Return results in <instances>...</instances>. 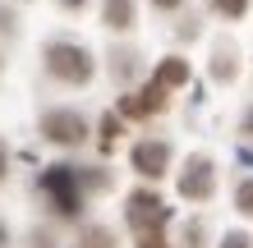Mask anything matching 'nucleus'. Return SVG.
Listing matches in <instances>:
<instances>
[{
	"instance_id": "obj_4",
	"label": "nucleus",
	"mask_w": 253,
	"mask_h": 248,
	"mask_svg": "<svg viewBox=\"0 0 253 248\" xmlns=\"http://www.w3.org/2000/svg\"><path fill=\"white\" fill-rule=\"evenodd\" d=\"M129 221H133V230H152V225H161L166 221V207H161V198H152V193H133L129 198Z\"/></svg>"
},
{
	"instance_id": "obj_3",
	"label": "nucleus",
	"mask_w": 253,
	"mask_h": 248,
	"mask_svg": "<svg viewBox=\"0 0 253 248\" xmlns=\"http://www.w3.org/2000/svg\"><path fill=\"white\" fill-rule=\"evenodd\" d=\"M46 188H51V198L60 202L65 216L79 212V184H74V170H69V166H55V170L46 175Z\"/></svg>"
},
{
	"instance_id": "obj_15",
	"label": "nucleus",
	"mask_w": 253,
	"mask_h": 248,
	"mask_svg": "<svg viewBox=\"0 0 253 248\" xmlns=\"http://www.w3.org/2000/svg\"><path fill=\"white\" fill-rule=\"evenodd\" d=\"M65 5H74V9H79V5H83V0H65Z\"/></svg>"
},
{
	"instance_id": "obj_6",
	"label": "nucleus",
	"mask_w": 253,
	"mask_h": 248,
	"mask_svg": "<svg viewBox=\"0 0 253 248\" xmlns=\"http://www.w3.org/2000/svg\"><path fill=\"white\" fill-rule=\"evenodd\" d=\"M166 161H170V147L166 142H138V147H133V166H138L143 175H166Z\"/></svg>"
},
{
	"instance_id": "obj_14",
	"label": "nucleus",
	"mask_w": 253,
	"mask_h": 248,
	"mask_svg": "<svg viewBox=\"0 0 253 248\" xmlns=\"http://www.w3.org/2000/svg\"><path fill=\"white\" fill-rule=\"evenodd\" d=\"M0 175H5V142H0Z\"/></svg>"
},
{
	"instance_id": "obj_13",
	"label": "nucleus",
	"mask_w": 253,
	"mask_h": 248,
	"mask_svg": "<svg viewBox=\"0 0 253 248\" xmlns=\"http://www.w3.org/2000/svg\"><path fill=\"white\" fill-rule=\"evenodd\" d=\"M244 134H253V110H249V115H244Z\"/></svg>"
},
{
	"instance_id": "obj_11",
	"label": "nucleus",
	"mask_w": 253,
	"mask_h": 248,
	"mask_svg": "<svg viewBox=\"0 0 253 248\" xmlns=\"http://www.w3.org/2000/svg\"><path fill=\"white\" fill-rule=\"evenodd\" d=\"M221 248H249V235H226V244Z\"/></svg>"
},
{
	"instance_id": "obj_7",
	"label": "nucleus",
	"mask_w": 253,
	"mask_h": 248,
	"mask_svg": "<svg viewBox=\"0 0 253 248\" xmlns=\"http://www.w3.org/2000/svg\"><path fill=\"white\" fill-rule=\"evenodd\" d=\"M106 23L111 28H129L133 23V0H106Z\"/></svg>"
},
{
	"instance_id": "obj_10",
	"label": "nucleus",
	"mask_w": 253,
	"mask_h": 248,
	"mask_svg": "<svg viewBox=\"0 0 253 248\" xmlns=\"http://www.w3.org/2000/svg\"><path fill=\"white\" fill-rule=\"evenodd\" d=\"M216 9H221V14H230V19H240V14L249 9V0H216Z\"/></svg>"
},
{
	"instance_id": "obj_1",
	"label": "nucleus",
	"mask_w": 253,
	"mask_h": 248,
	"mask_svg": "<svg viewBox=\"0 0 253 248\" xmlns=\"http://www.w3.org/2000/svg\"><path fill=\"white\" fill-rule=\"evenodd\" d=\"M46 69L55 78H65V83H87V78H92V55H87L83 46L55 41V46L46 51Z\"/></svg>"
},
{
	"instance_id": "obj_2",
	"label": "nucleus",
	"mask_w": 253,
	"mask_h": 248,
	"mask_svg": "<svg viewBox=\"0 0 253 248\" xmlns=\"http://www.w3.org/2000/svg\"><path fill=\"white\" fill-rule=\"evenodd\" d=\"M42 129H46L51 142H83V134H87V124L74 110H51L46 120H42Z\"/></svg>"
},
{
	"instance_id": "obj_5",
	"label": "nucleus",
	"mask_w": 253,
	"mask_h": 248,
	"mask_svg": "<svg viewBox=\"0 0 253 248\" xmlns=\"http://www.w3.org/2000/svg\"><path fill=\"white\" fill-rule=\"evenodd\" d=\"M180 193L193 198V202L212 193V161H207V156H193V161H189V170L180 175Z\"/></svg>"
},
{
	"instance_id": "obj_9",
	"label": "nucleus",
	"mask_w": 253,
	"mask_h": 248,
	"mask_svg": "<svg viewBox=\"0 0 253 248\" xmlns=\"http://www.w3.org/2000/svg\"><path fill=\"white\" fill-rule=\"evenodd\" d=\"M235 202H240V212H249V216H253V179H244L240 188H235Z\"/></svg>"
},
{
	"instance_id": "obj_12",
	"label": "nucleus",
	"mask_w": 253,
	"mask_h": 248,
	"mask_svg": "<svg viewBox=\"0 0 253 248\" xmlns=\"http://www.w3.org/2000/svg\"><path fill=\"white\" fill-rule=\"evenodd\" d=\"M152 5H161V9H175V5H180V0H152Z\"/></svg>"
},
{
	"instance_id": "obj_8",
	"label": "nucleus",
	"mask_w": 253,
	"mask_h": 248,
	"mask_svg": "<svg viewBox=\"0 0 253 248\" xmlns=\"http://www.w3.org/2000/svg\"><path fill=\"white\" fill-rule=\"evenodd\" d=\"M189 78V65L184 60H166L157 69V87H175V83H184Z\"/></svg>"
}]
</instances>
